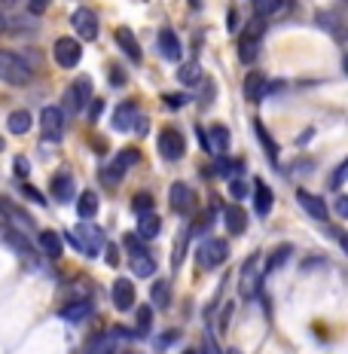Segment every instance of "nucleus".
Segmentation results:
<instances>
[{
    "label": "nucleus",
    "mask_w": 348,
    "mask_h": 354,
    "mask_svg": "<svg viewBox=\"0 0 348 354\" xmlns=\"http://www.w3.org/2000/svg\"><path fill=\"white\" fill-rule=\"evenodd\" d=\"M229 354H239V351H229Z\"/></svg>",
    "instance_id": "obj_51"
},
{
    "label": "nucleus",
    "mask_w": 348,
    "mask_h": 354,
    "mask_svg": "<svg viewBox=\"0 0 348 354\" xmlns=\"http://www.w3.org/2000/svg\"><path fill=\"white\" fill-rule=\"evenodd\" d=\"M202 68H199L196 62H190V64H181V68H177V80H181L183 86H196V83H202Z\"/></svg>",
    "instance_id": "obj_27"
},
{
    "label": "nucleus",
    "mask_w": 348,
    "mask_h": 354,
    "mask_svg": "<svg viewBox=\"0 0 348 354\" xmlns=\"http://www.w3.org/2000/svg\"><path fill=\"white\" fill-rule=\"evenodd\" d=\"M83 354H113V348H110V336H95L92 342L86 345Z\"/></svg>",
    "instance_id": "obj_32"
},
{
    "label": "nucleus",
    "mask_w": 348,
    "mask_h": 354,
    "mask_svg": "<svg viewBox=\"0 0 348 354\" xmlns=\"http://www.w3.org/2000/svg\"><path fill=\"white\" fill-rule=\"evenodd\" d=\"M116 43H120V49L125 55L131 58V62H140V43H138V37L129 31V28H120V31H116Z\"/></svg>",
    "instance_id": "obj_20"
},
{
    "label": "nucleus",
    "mask_w": 348,
    "mask_h": 354,
    "mask_svg": "<svg viewBox=\"0 0 348 354\" xmlns=\"http://www.w3.org/2000/svg\"><path fill=\"white\" fill-rule=\"evenodd\" d=\"M260 37H263V31H260V25H257L254 31L248 28V34H244L241 40H239V58H241L244 64H250V62L257 58V49H260Z\"/></svg>",
    "instance_id": "obj_12"
},
{
    "label": "nucleus",
    "mask_w": 348,
    "mask_h": 354,
    "mask_svg": "<svg viewBox=\"0 0 348 354\" xmlns=\"http://www.w3.org/2000/svg\"><path fill=\"white\" fill-rule=\"evenodd\" d=\"M131 208H135L138 214H147V211H153V196H147V193H138V196H135V202H131Z\"/></svg>",
    "instance_id": "obj_36"
},
{
    "label": "nucleus",
    "mask_w": 348,
    "mask_h": 354,
    "mask_svg": "<svg viewBox=\"0 0 348 354\" xmlns=\"http://www.w3.org/2000/svg\"><path fill=\"white\" fill-rule=\"evenodd\" d=\"M229 193H232L235 198H241L244 193H248V187H244V180H232L229 183Z\"/></svg>",
    "instance_id": "obj_42"
},
{
    "label": "nucleus",
    "mask_w": 348,
    "mask_h": 354,
    "mask_svg": "<svg viewBox=\"0 0 348 354\" xmlns=\"http://www.w3.org/2000/svg\"><path fill=\"white\" fill-rule=\"evenodd\" d=\"M254 131H257V138H260V144H263V150H266V156H269V162H275L278 159V144L269 138V131H266V125L260 120H254Z\"/></svg>",
    "instance_id": "obj_28"
},
{
    "label": "nucleus",
    "mask_w": 348,
    "mask_h": 354,
    "mask_svg": "<svg viewBox=\"0 0 348 354\" xmlns=\"http://www.w3.org/2000/svg\"><path fill=\"white\" fill-rule=\"evenodd\" d=\"M68 239L77 245L80 250H83L86 257H95L101 248H104V232L98 230V226H92V223H83V226H77Z\"/></svg>",
    "instance_id": "obj_3"
},
{
    "label": "nucleus",
    "mask_w": 348,
    "mask_h": 354,
    "mask_svg": "<svg viewBox=\"0 0 348 354\" xmlns=\"http://www.w3.org/2000/svg\"><path fill=\"white\" fill-rule=\"evenodd\" d=\"M272 202H275L272 189L266 187L263 180H257V183H254V208H257V214H260V217H266V214L272 211Z\"/></svg>",
    "instance_id": "obj_22"
},
{
    "label": "nucleus",
    "mask_w": 348,
    "mask_h": 354,
    "mask_svg": "<svg viewBox=\"0 0 348 354\" xmlns=\"http://www.w3.org/2000/svg\"><path fill=\"white\" fill-rule=\"evenodd\" d=\"M159 232H162V220L156 211L138 214V239H156Z\"/></svg>",
    "instance_id": "obj_15"
},
{
    "label": "nucleus",
    "mask_w": 348,
    "mask_h": 354,
    "mask_svg": "<svg viewBox=\"0 0 348 354\" xmlns=\"http://www.w3.org/2000/svg\"><path fill=\"white\" fill-rule=\"evenodd\" d=\"M257 281H260V275H257V257H248L241 266V281H239L241 297H250V293L257 290Z\"/></svg>",
    "instance_id": "obj_13"
},
{
    "label": "nucleus",
    "mask_w": 348,
    "mask_h": 354,
    "mask_svg": "<svg viewBox=\"0 0 348 354\" xmlns=\"http://www.w3.org/2000/svg\"><path fill=\"white\" fill-rule=\"evenodd\" d=\"M254 3H257V12H272L278 0H254Z\"/></svg>",
    "instance_id": "obj_43"
},
{
    "label": "nucleus",
    "mask_w": 348,
    "mask_h": 354,
    "mask_svg": "<svg viewBox=\"0 0 348 354\" xmlns=\"http://www.w3.org/2000/svg\"><path fill=\"white\" fill-rule=\"evenodd\" d=\"M336 214H339V217H345V214H348V198L345 196L336 198Z\"/></svg>",
    "instance_id": "obj_45"
},
{
    "label": "nucleus",
    "mask_w": 348,
    "mask_h": 354,
    "mask_svg": "<svg viewBox=\"0 0 348 354\" xmlns=\"http://www.w3.org/2000/svg\"><path fill=\"white\" fill-rule=\"evenodd\" d=\"M150 318H153V306L138 308V333L135 336H147V333H150Z\"/></svg>",
    "instance_id": "obj_34"
},
{
    "label": "nucleus",
    "mask_w": 348,
    "mask_h": 354,
    "mask_svg": "<svg viewBox=\"0 0 348 354\" xmlns=\"http://www.w3.org/2000/svg\"><path fill=\"white\" fill-rule=\"evenodd\" d=\"M296 202H300L302 208H306L309 214H312L315 220H327V205H324L318 196L309 193V189H300V193H296Z\"/></svg>",
    "instance_id": "obj_18"
},
{
    "label": "nucleus",
    "mask_w": 348,
    "mask_h": 354,
    "mask_svg": "<svg viewBox=\"0 0 348 354\" xmlns=\"http://www.w3.org/2000/svg\"><path fill=\"white\" fill-rule=\"evenodd\" d=\"M156 43H159L162 58H168V62H181V40H177L174 31H159Z\"/></svg>",
    "instance_id": "obj_16"
},
{
    "label": "nucleus",
    "mask_w": 348,
    "mask_h": 354,
    "mask_svg": "<svg viewBox=\"0 0 348 354\" xmlns=\"http://www.w3.org/2000/svg\"><path fill=\"white\" fill-rule=\"evenodd\" d=\"M6 31V21H3V16H0V34H3Z\"/></svg>",
    "instance_id": "obj_49"
},
{
    "label": "nucleus",
    "mask_w": 348,
    "mask_h": 354,
    "mask_svg": "<svg viewBox=\"0 0 348 354\" xmlns=\"http://www.w3.org/2000/svg\"><path fill=\"white\" fill-rule=\"evenodd\" d=\"M196 260H199V269H217L220 263H226L229 260L226 239H205L196 250Z\"/></svg>",
    "instance_id": "obj_2"
},
{
    "label": "nucleus",
    "mask_w": 348,
    "mask_h": 354,
    "mask_svg": "<svg viewBox=\"0 0 348 354\" xmlns=\"http://www.w3.org/2000/svg\"><path fill=\"white\" fill-rule=\"evenodd\" d=\"M89 104H92V107H89V120H92V122H98L101 110H104V101H89Z\"/></svg>",
    "instance_id": "obj_41"
},
{
    "label": "nucleus",
    "mask_w": 348,
    "mask_h": 354,
    "mask_svg": "<svg viewBox=\"0 0 348 354\" xmlns=\"http://www.w3.org/2000/svg\"><path fill=\"white\" fill-rule=\"evenodd\" d=\"M28 6H31V12H46L49 0H28Z\"/></svg>",
    "instance_id": "obj_44"
},
{
    "label": "nucleus",
    "mask_w": 348,
    "mask_h": 354,
    "mask_svg": "<svg viewBox=\"0 0 348 354\" xmlns=\"http://www.w3.org/2000/svg\"><path fill=\"white\" fill-rule=\"evenodd\" d=\"M89 98H92V80L80 77V83H73L64 95V104H68V110H83Z\"/></svg>",
    "instance_id": "obj_10"
},
{
    "label": "nucleus",
    "mask_w": 348,
    "mask_h": 354,
    "mask_svg": "<svg viewBox=\"0 0 348 354\" xmlns=\"http://www.w3.org/2000/svg\"><path fill=\"white\" fill-rule=\"evenodd\" d=\"M6 125H10L12 135H25V131L31 129V113H28V110H12Z\"/></svg>",
    "instance_id": "obj_29"
},
{
    "label": "nucleus",
    "mask_w": 348,
    "mask_h": 354,
    "mask_svg": "<svg viewBox=\"0 0 348 354\" xmlns=\"http://www.w3.org/2000/svg\"><path fill=\"white\" fill-rule=\"evenodd\" d=\"M71 25H73V31H80L83 40H95V37H98V19H95V12L86 10V6H80V10L73 12Z\"/></svg>",
    "instance_id": "obj_8"
},
{
    "label": "nucleus",
    "mask_w": 348,
    "mask_h": 354,
    "mask_svg": "<svg viewBox=\"0 0 348 354\" xmlns=\"http://www.w3.org/2000/svg\"><path fill=\"white\" fill-rule=\"evenodd\" d=\"M0 83L6 86H28L31 83V68L19 53H6L0 49Z\"/></svg>",
    "instance_id": "obj_1"
},
{
    "label": "nucleus",
    "mask_w": 348,
    "mask_h": 354,
    "mask_svg": "<svg viewBox=\"0 0 348 354\" xmlns=\"http://www.w3.org/2000/svg\"><path fill=\"white\" fill-rule=\"evenodd\" d=\"M113 306L120 308V312L135 308V287H131L129 278H116L113 281Z\"/></svg>",
    "instance_id": "obj_11"
},
{
    "label": "nucleus",
    "mask_w": 348,
    "mask_h": 354,
    "mask_svg": "<svg viewBox=\"0 0 348 354\" xmlns=\"http://www.w3.org/2000/svg\"><path fill=\"white\" fill-rule=\"evenodd\" d=\"M223 223H226V230L232 235H241L244 226H248V214L241 211V205H226L223 208Z\"/></svg>",
    "instance_id": "obj_17"
},
{
    "label": "nucleus",
    "mask_w": 348,
    "mask_h": 354,
    "mask_svg": "<svg viewBox=\"0 0 348 354\" xmlns=\"http://www.w3.org/2000/svg\"><path fill=\"white\" fill-rule=\"evenodd\" d=\"M129 266H131V272L140 278H153L156 275V260H153L150 254H138V257H129Z\"/></svg>",
    "instance_id": "obj_23"
},
{
    "label": "nucleus",
    "mask_w": 348,
    "mask_h": 354,
    "mask_svg": "<svg viewBox=\"0 0 348 354\" xmlns=\"http://www.w3.org/2000/svg\"><path fill=\"white\" fill-rule=\"evenodd\" d=\"M159 153H162V159H168V162H177L187 153V144H183V135L177 129H165L159 135Z\"/></svg>",
    "instance_id": "obj_6"
},
{
    "label": "nucleus",
    "mask_w": 348,
    "mask_h": 354,
    "mask_svg": "<svg viewBox=\"0 0 348 354\" xmlns=\"http://www.w3.org/2000/svg\"><path fill=\"white\" fill-rule=\"evenodd\" d=\"M345 174H348V162H339L336 165V171H333V177H330V189H339L345 183Z\"/></svg>",
    "instance_id": "obj_37"
},
{
    "label": "nucleus",
    "mask_w": 348,
    "mask_h": 354,
    "mask_svg": "<svg viewBox=\"0 0 348 354\" xmlns=\"http://www.w3.org/2000/svg\"><path fill=\"white\" fill-rule=\"evenodd\" d=\"M53 58H55V64H62V68H77L80 58H83L80 40H73V37H58L53 43Z\"/></svg>",
    "instance_id": "obj_5"
},
{
    "label": "nucleus",
    "mask_w": 348,
    "mask_h": 354,
    "mask_svg": "<svg viewBox=\"0 0 348 354\" xmlns=\"http://www.w3.org/2000/svg\"><path fill=\"white\" fill-rule=\"evenodd\" d=\"M6 241H10V245L19 250V254H25V257L31 254V241H28L25 235H19L16 230H6Z\"/></svg>",
    "instance_id": "obj_33"
},
{
    "label": "nucleus",
    "mask_w": 348,
    "mask_h": 354,
    "mask_svg": "<svg viewBox=\"0 0 348 354\" xmlns=\"http://www.w3.org/2000/svg\"><path fill=\"white\" fill-rule=\"evenodd\" d=\"M104 250H107V263H110V266L120 263V254H116V248H113V245H104Z\"/></svg>",
    "instance_id": "obj_46"
},
{
    "label": "nucleus",
    "mask_w": 348,
    "mask_h": 354,
    "mask_svg": "<svg viewBox=\"0 0 348 354\" xmlns=\"http://www.w3.org/2000/svg\"><path fill=\"white\" fill-rule=\"evenodd\" d=\"M162 101H165L168 110H181L183 104H187V95H172L168 92V95H162Z\"/></svg>",
    "instance_id": "obj_38"
},
{
    "label": "nucleus",
    "mask_w": 348,
    "mask_h": 354,
    "mask_svg": "<svg viewBox=\"0 0 348 354\" xmlns=\"http://www.w3.org/2000/svg\"><path fill=\"white\" fill-rule=\"evenodd\" d=\"M21 193H25L28 198H31V202H37V205H46V198H43V193H40V189L28 187V183H25V187H21Z\"/></svg>",
    "instance_id": "obj_40"
},
{
    "label": "nucleus",
    "mask_w": 348,
    "mask_h": 354,
    "mask_svg": "<svg viewBox=\"0 0 348 354\" xmlns=\"http://www.w3.org/2000/svg\"><path fill=\"white\" fill-rule=\"evenodd\" d=\"M287 257H291V248H287V245H284V248H278V254H272V257H269V269L281 266V263L287 260Z\"/></svg>",
    "instance_id": "obj_39"
},
{
    "label": "nucleus",
    "mask_w": 348,
    "mask_h": 354,
    "mask_svg": "<svg viewBox=\"0 0 348 354\" xmlns=\"http://www.w3.org/2000/svg\"><path fill=\"white\" fill-rule=\"evenodd\" d=\"M168 198H172V208L177 214H192V211H196V193H192L187 183H172Z\"/></svg>",
    "instance_id": "obj_9"
},
{
    "label": "nucleus",
    "mask_w": 348,
    "mask_h": 354,
    "mask_svg": "<svg viewBox=\"0 0 348 354\" xmlns=\"http://www.w3.org/2000/svg\"><path fill=\"white\" fill-rule=\"evenodd\" d=\"M3 226H10V220H6V211H3V205H0V230Z\"/></svg>",
    "instance_id": "obj_48"
},
{
    "label": "nucleus",
    "mask_w": 348,
    "mask_h": 354,
    "mask_svg": "<svg viewBox=\"0 0 348 354\" xmlns=\"http://www.w3.org/2000/svg\"><path fill=\"white\" fill-rule=\"evenodd\" d=\"M122 245H125V250H129V257L147 254V248L140 245V239H138V235H125V239H122Z\"/></svg>",
    "instance_id": "obj_35"
},
{
    "label": "nucleus",
    "mask_w": 348,
    "mask_h": 354,
    "mask_svg": "<svg viewBox=\"0 0 348 354\" xmlns=\"http://www.w3.org/2000/svg\"><path fill=\"white\" fill-rule=\"evenodd\" d=\"M266 80L260 77V73H248V80H244V98L248 101H260L266 95Z\"/></svg>",
    "instance_id": "obj_24"
},
{
    "label": "nucleus",
    "mask_w": 348,
    "mask_h": 354,
    "mask_svg": "<svg viewBox=\"0 0 348 354\" xmlns=\"http://www.w3.org/2000/svg\"><path fill=\"white\" fill-rule=\"evenodd\" d=\"M168 281H153V287H150V306L153 308H168Z\"/></svg>",
    "instance_id": "obj_30"
},
{
    "label": "nucleus",
    "mask_w": 348,
    "mask_h": 354,
    "mask_svg": "<svg viewBox=\"0 0 348 354\" xmlns=\"http://www.w3.org/2000/svg\"><path fill=\"white\" fill-rule=\"evenodd\" d=\"M58 315H62L64 321H71V324H80V321H86L89 315H92V302L89 299H73L71 306H64Z\"/></svg>",
    "instance_id": "obj_19"
},
{
    "label": "nucleus",
    "mask_w": 348,
    "mask_h": 354,
    "mask_svg": "<svg viewBox=\"0 0 348 354\" xmlns=\"http://www.w3.org/2000/svg\"><path fill=\"white\" fill-rule=\"evenodd\" d=\"M40 248L49 257H62V239L55 232H40Z\"/></svg>",
    "instance_id": "obj_31"
},
{
    "label": "nucleus",
    "mask_w": 348,
    "mask_h": 354,
    "mask_svg": "<svg viewBox=\"0 0 348 354\" xmlns=\"http://www.w3.org/2000/svg\"><path fill=\"white\" fill-rule=\"evenodd\" d=\"M16 171H19V177L28 174V162H25V159H16Z\"/></svg>",
    "instance_id": "obj_47"
},
{
    "label": "nucleus",
    "mask_w": 348,
    "mask_h": 354,
    "mask_svg": "<svg viewBox=\"0 0 348 354\" xmlns=\"http://www.w3.org/2000/svg\"><path fill=\"white\" fill-rule=\"evenodd\" d=\"M53 198H55V202H71V198H73V180L68 174L53 177Z\"/></svg>",
    "instance_id": "obj_25"
},
{
    "label": "nucleus",
    "mask_w": 348,
    "mask_h": 354,
    "mask_svg": "<svg viewBox=\"0 0 348 354\" xmlns=\"http://www.w3.org/2000/svg\"><path fill=\"white\" fill-rule=\"evenodd\" d=\"M0 150H3V138H0Z\"/></svg>",
    "instance_id": "obj_50"
},
{
    "label": "nucleus",
    "mask_w": 348,
    "mask_h": 354,
    "mask_svg": "<svg viewBox=\"0 0 348 354\" xmlns=\"http://www.w3.org/2000/svg\"><path fill=\"white\" fill-rule=\"evenodd\" d=\"M40 129H43V138L46 141H58L62 138V129H64V113L62 107H46L40 113Z\"/></svg>",
    "instance_id": "obj_7"
},
{
    "label": "nucleus",
    "mask_w": 348,
    "mask_h": 354,
    "mask_svg": "<svg viewBox=\"0 0 348 354\" xmlns=\"http://www.w3.org/2000/svg\"><path fill=\"white\" fill-rule=\"evenodd\" d=\"M135 122H138V107H135V101H122V104L116 107V113H113V129H116V131H129Z\"/></svg>",
    "instance_id": "obj_14"
},
{
    "label": "nucleus",
    "mask_w": 348,
    "mask_h": 354,
    "mask_svg": "<svg viewBox=\"0 0 348 354\" xmlns=\"http://www.w3.org/2000/svg\"><path fill=\"white\" fill-rule=\"evenodd\" d=\"M77 214H80V217H83V220H92L95 214H98V196H95V193H89V189H86V193H80Z\"/></svg>",
    "instance_id": "obj_26"
},
{
    "label": "nucleus",
    "mask_w": 348,
    "mask_h": 354,
    "mask_svg": "<svg viewBox=\"0 0 348 354\" xmlns=\"http://www.w3.org/2000/svg\"><path fill=\"white\" fill-rule=\"evenodd\" d=\"M135 162H138V150H135V147H125V150L116 153V159H113V162H110V165L104 168V174H101V180H107L110 187H116V183L122 180V174L129 171V168L135 165Z\"/></svg>",
    "instance_id": "obj_4"
},
{
    "label": "nucleus",
    "mask_w": 348,
    "mask_h": 354,
    "mask_svg": "<svg viewBox=\"0 0 348 354\" xmlns=\"http://www.w3.org/2000/svg\"><path fill=\"white\" fill-rule=\"evenodd\" d=\"M205 135H208V150L214 153V156L226 153V147H229V131H226V125H211Z\"/></svg>",
    "instance_id": "obj_21"
}]
</instances>
